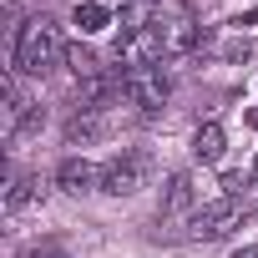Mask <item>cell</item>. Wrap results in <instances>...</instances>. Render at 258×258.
I'll return each instance as SVG.
<instances>
[{
	"mask_svg": "<svg viewBox=\"0 0 258 258\" xmlns=\"http://www.w3.org/2000/svg\"><path fill=\"white\" fill-rule=\"evenodd\" d=\"M56 61H66V46H61V31L51 16H31L21 31H16V46H11V66L21 76H46Z\"/></svg>",
	"mask_w": 258,
	"mask_h": 258,
	"instance_id": "cell-1",
	"label": "cell"
},
{
	"mask_svg": "<svg viewBox=\"0 0 258 258\" xmlns=\"http://www.w3.org/2000/svg\"><path fill=\"white\" fill-rule=\"evenodd\" d=\"M142 187H147V157H142V152H116V157L101 162V187H96V192H106V198H132V192H142Z\"/></svg>",
	"mask_w": 258,
	"mask_h": 258,
	"instance_id": "cell-2",
	"label": "cell"
},
{
	"mask_svg": "<svg viewBox=\"0 0 258 258\" xmlns=\"http://www.w3.org/2000/svg\"><path fill=\"white\" fill-rule=\"evenodd\" d=\"M162 56H167L162 26H142V31H121V41H116V66H121V71H142V66H162Z\"/></svg>",
	"mask_w": 258,
	"mask_h": 258,
	"instance_id": "cell-3",
	"label": "cell"
},
{
	"mask_svg": "<svg viewBox=\"0 0 258 258\" xmlns=\"http://www.w3.org/2000/svg\"><path fill=\"white\" fill-rule=\"evenodd\" d=\"M243 213H248V208H243L238 198H228V192H223V198L203 203V208L192 213V223H187V228H192V238H223V233H233V228L243 223Z\"/></svg>",
	"mask_w": 258,
	"mask_h": 258,
	"instance_id": "cell-4",
	"label": "cell"
},
{
	"mask_svg": "<svg viewBox=\"0 0 258 258\" xmlns=\"http://www.w3.org/2000/svg\"><path fill=\"white\" fill-rule=\"evenodd\" d=\"M172 96V81L162 66H142V71H126V101L137 111H162Z\"/></svg>",
	"mask_w": 258,
	"mask_h": 258,
	"instance_id": "cell-5",
	"label": "cell"
},
{
	"mask_svg": "<svg viewBox=\"0 0 258 258\" xmlns=\"http://www.w3.org/2000/svg\"><path fill=\"white\" fill-rule=\"evenodd\" d=\"M192 203H198V187H192L187 172H177V177L167 182V192H162V213H157V218H162V223H177V218L192 223V213H198Z\"/></svg>",
	"mask_w": 258,
	"mask_h": 258,
	"instance_id": "cell-6",
	"label": "cell"
},
{
	"mask_svg": "<svg viewBox=\"0 0 258 258\" xmlns=\"http://www.w3.org/2000/svg\"><path fill=\"white\" fill-rule=\"evenodd\" d=\"M162 41H167V56H187V51L203 46V26L187 11H177L172 21H162Z\"/></svg>",
	"mask_w": 258,
	"mask_h": 258,
	"instance_id": "cell-7",
	"label": "cell"
},
{
	"mask_svg": "<svg viewBox=\"0 0 258 258\" xmlns=\"http://www.w3.org/2000/svg\"><path fill=\"white\" fill-rule=\"evenodd\" d=\"M56 187L61 192H91V187H101V167H91L86 157H61L56 162Z\"/></svg>",
	"mask_w": 258,
	"mask_h": 258,
	"instance_id": "cell-8",
	"label": "cell"
},
{
	"mask_svg": "<svg viewBox=\"0 0 258 258\" xmlns=\"http://www.w3.org/2000/svg\"><path fill=\"white\" fill-rule=\"evenodd\" d=\"M223 147H228V132H223L218 121H203L198 132H192V157H198V162H218Z\"/></svg>",
	"mask_w": 258,
	"mask_h": 258,
	"instance_id": "cell-9",
	"label": "cell"
},
{
	"mask_svg": "<svg viewBox=\"0 0 258 258\" xmlns=\"http://www.w3.org/2000/svg\"><path fill=\"white\" fill-rule=\"evenodd\" d=\"M71 21H76V31H81V36H96V31H106V26H111V11L101 6V0H81V6L71 11Z\"/></svg>",
	"mask_w": 258,
	"mask_h": 258,
	"instance_id": "cell-10",
	"label": "cell"
},
{
	"mask_svg": "<svg viewBox=\"0 0 258 258\" xmlns=\"http://www.w3.org/2000/svg\"><path fill=\"white\" fill-rule=\"evenodd\" d=\"M66 66H71V76H76V86H86V81H96L106 66L96 61V51H86V46H66Z\"/></svg>",
	"mask_w": 258,
	"mask_h": 258,
	"instance_id": "cell-11",
	"label": "cell"
},
{
	"mask_svg": "<svg viewBox=\"0 0 258 258\" xmlns=\"http://www.w3.org/2000/svg\"><path fill=\"white\" fill-rule=\"evenodd\" d=\"M96 137H101V116L91 106H81V116H71V126H66V142L81 147V142H96Z\"/></svg>",
	"mask_w": 258,
	"mask_h": 258,
	"instance_id": "cell-12",
	"label": "cell"
},
{
	"mask_svg": "<svg viewBox=\"0 0 258 258\" xmlns=\"http://www.w3.org/2000/svg\"><path fill=\"white\" fill-rule=\"evenodd\" d=\"M152 6H157V0H121V31L157 26V21H152Z\"/></svg>",
	"mask_w": 258,
	"mask_h": 258,
	"instance_id": "cell-13",
	"label": "cell"
},
{
	"mask_svg": "<svg viewBox=\"0 0 258 258\" xmlns=\"http://www.w3.org/2000/svg\"><path fill=\"white\" fill-rule=\"evenodd\" d=\"M31 198H41L36 177H11V187H6V213H21Z\"/></svg>",
	"mask_w": 258,
	"mask_h": 258,
	"instance_id": "cell-14",
	"label": "cell"
},
{
	"mask_svg": "<svg viewBox=\"0 0 258 258\" xmlns=\"http://www.w3.org/2000/svg\"><path fill=\"white\" fill-rule=\"evenodd\" d=\"M31 258H66V253H56V248H36Z\"/></svg>",
	"mask_w": 258,
	"mask_h": 258,
	"instance_id": "cell-15",
	"label": "cell"
},
{
	"mask_svg": "<svg viewBox=\"0 0 258 258\" xmlns=\"http://www.w3.org/2000/svg\"><path fill=\"white\" fill-rule=\"evenodd\" d=\"M233 258H258V248H238V253H233Z\"/></svg>",
	"mask_w": 258,
	"mask_h": 258,
	"instance_id": "cell-16",
	"label": "cell"
},
{
	"mask_svg": "<svg viewBox=\"0 0 258 258\" xmlns=\"http://www.w3.org/2000/svg\"><path fill=\"white\" fill-rule=\"evenodd\" d=\"M248 182H258V162H253V172H248Z\"/></svg>",
	"mask_w": 258,
	"mask_h": 258,
	"instance_id": "cell-17",
	"label": "cell"
}]
</instances>
